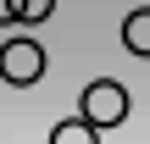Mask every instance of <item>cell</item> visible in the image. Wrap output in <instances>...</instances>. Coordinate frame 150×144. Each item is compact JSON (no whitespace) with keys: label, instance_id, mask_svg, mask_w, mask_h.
I'll list each match as a JSON object with an SVG mask.
<instances>
[{"label":"cell","instance_id":"6da1fadb","mask_svg":"<svg viewBox=\"0 0 150 144\" xmlns=\"http://www.w3.org/2000/svg\"><path fill=\"white\" fill-rule=\"evenodd\" d=\"M78 117H89L100 133L117 128V122L128 117V89H122L117 78H95V83L83 89V100H78Z\"/></svg>","mask_w":150,"mask_h":144},{"label":"cell","instance_id":"7a4b0ae2","mask_svg":"<svg viewBox=\"0 0 150 144\" xmlns=\"http://www.w3.org/2000/svg\"><path fill=\"white\" fill-rule=\"evenodd\" d=\"M0 78L11 83V89H33L39 78H45V44H33V39H6L0 44Z\"/></svg>","mask_w":150,"mask_h":144},{"label":"cell","instance_id":"3957f363","mask_svg":"<svg viewBox=\"0 0 150 144\" xmlns=\"http://www.w3.org/2000/svg\"><path fill=\"white\" fill-rule=\"evenodd\" d=\"M122 50L128 55H150V6L122 17Z\"/></svg>","mask_w":150,"mask_h":144},{"label":"cell","instance_id":"277c9868","mask_svg":"<svg viewBox=\"0 0 150 144\" xmlns=\"http://www.w3.org/2000/svg\"><path fill=\"white\" fill-rule=\"evenodd\" d=\"M50 144H100V128L89 117H72V122H56L50 128Z\"/></svg>","mask_w":150,"mask_h":144},{"label":"cell","instance_id":"5b68a950","mask_svg":"<svg viewBox=\"0 0 150 144\" xmlns=\"http://www.w3.org/2000/svg\"><path fill=\"white\" fill-rule=\"evenodd\" d=\"M56 11V0H17V22H45Z\"/></svg>","mask_w":150,"mask_h":144},{"label":"cell","instance_id":"8992f818","mask_svg":"<svg viewBox=\"0 0 150 144\" xmlns=\"http://www.w3.org/2000/svg\"><path fill=\"white\" fill-rule=\"evenodd\" d=\"M6 22H17V0H0V28Z\"/></svg>","mask_w":150,"mask_h":144}]
</instances>
